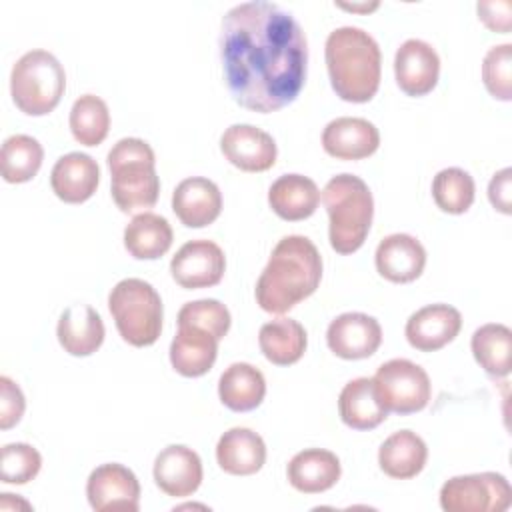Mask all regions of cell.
<instances>
[{"instance_id": "cell-1", "label": "cell", "mask_w": 512, "mask_h": 512, "mask_svg": "<svg viewBox=\"0 0 512 512\" xmlns=\"http://www.w3.org/2000/svg\"><path fill=\"white\" fill-rule=\"evenodd\" d=\"M220 56L232 98L260 114L292 104L306 82L308 44L282 6L250 0L222 18Z\"/></svg>"}, {"instance_id": "cell-2", "label": "cell", "mask_w": 512, "mask_h": 512, "mask_svg": "<svg viewBox=\"0 0 512 512\" xmlns=\"http://www.w3.org/2000/svg\"><path fill=\"white\" fill-rule=\"evenodd\" d=\"M322 280V256L314 242L300 234L278 240L256 282V302L264 312L286 314L316 292Z\"/></svg>"}, {"instance_id": "cell-3", "label": "cell", "mask_w": 512, "mask_h": 512, "mask_svg": "<svg viewBox=\"0 0 512 512\" xmlns=\"http://www.w3.org/2000/svg\"><path fill=\"white\" fill-rule=\"evenodd\" d=\"M330 84L346 102L362 104L376 96L382 74L378 42L358 26L332 30L324 46Z\"/></svg>"}, {"instance_id": "cell-4", "label": "cell", "mask_w": 512, "mask_h": 512, "mask_svg": "<svg viewBox=\"0 0 512 512\" xmlns=\"http://www.w3.org/2000/svg\"><path fill=\"white\" fill-rule=\"evenodd\" d=\"M322 202L328 212V240L338 254L356 252L372 226L374 198L368 184L354 174L332 176L324 190Z\"/></svg>"}, {"instance_id": "cell-5", "label": "cell", "mask_w": 512, "mask_h": 512, "mask_svg": "<svg viewBox=\"0 0 512 512\" xmlns=\"http://www.w3.org/2000/svg\"><path fill=\"white\" fill-rule=\"evenodd\" d=\"M110 190L122 212L152 208L160 194L156 174V156L152 146L142 138H122L108 152Z\"/></svg>"}, {"instance_id": "cell-6", "label": "cell", "mask_w": 512, "mask_h": 512, "mask_svg": "<svg viewBox=\"0 0 512 512\" xmlns=\"http://www.w3.org/2000/svg\"><path fill=\"white\" fill-rule=\"evenodd\" d=\"M66 90V72L60 60L42 48L22 54L10 72V94L16 108L28 116L52 112Z\"/></svg>"}, {"instance_id": "cell-7", "label": "cell", "mask_w": 512, "mask_h": 512, "mask_svg": "<svg viewBox=\"0 0 512 512\" xmlns=\"http://www.w3.org/2000/svg\"><path fill=\"white\" fill-rule=\"evenodd\" d=\"M108 308L124 342L144 348L152 346L162 332V298L142 278H124L108 294Z\"/></svg>"}, {"instance_id": "cell-8", "label": "cell", "mask_w": 512, "mask_h": 512, "mask_svg": "<svg viewBox=\"0 0 512 512\" xmlns=\"http://www.w3.org/2000/svg\"><path fill=\"white\" fill-rule=\"evenodd\" d=\"M372 382L388 412L406 416L424 410L430 402V378L420 364L408 358H392L380 364Z\"/></svg>"}, {"instance_id": "cell-9", "label": "cell", "mask_w": 512, "mask_h": 512, "mask_svg": "<svg viewBox=\"0 0 512 512\" xmlns=\"http://www.w3.org/2000/svg\"><path fill=\"white\" fill-rule=\"evenodd\" d=\"M510 502L512 488L498 472L454 476L440 488V506L446 512H504Z\"/></svg>"}, {"instance_id": "cell-10", "label": "cell", "mask_w": 512, "mask_h": 512, "mask_svg": "<svg viewBox=\"0 0 512 512\" xmlns=\"http://www.w3.org/2000/svg\"><path fill=\"white\" fill-rule=\"evenodd\" d=\"M226 270L224 250L206 238L190 240L170 260V274L186 290L216 286Z\"/></svg>"}, {"instance_id": "cell-11", "label": "cell", "mask_w": 512, "mask_h": 512, "mask_svg": "<svg viewBox=\"0 0 512 512\" xmlns=\"http://www.w3.org/2000/svg\"><path fill=\"white\" fill-rule=\"evenodd\" d=\"M86 496L96 512H136L140 508V482L136 474L124 464H100L88 476Z\"/></svg>"}, {"instance_id": "cell-12", "label": "cell", "mask_w": 512, "mask_h": 512, "mask_svg": "<svg viewBox=\"0 0 512 512\" xmlns=\"http://www.w3.org/2000/svg\"><path fill=\"white\" fill-rule=\"evenodd\" d=\"M326 342L338 358H370L382 344V326L364 312H344L328 324Z\"/></svg>"}, {"instance_id": "cell-13", "label": "cell", "mask_w": 512, "mask_h": 512, "mask_svg": "<svg viewBox=\"0 0 512 512\" xmlns=\"http://www.w3.org/2000/svg\"><path fill=\"white\" fill-rule=\"evenodd\" d=\"M394 76L400 90L408 96H426L434 90L440 76V56L432 44L408 38L394 56Z\"/></svg>"}, {"instance_id": "cell-14", "label": "cell", "mask_w": 512, "mask_h": 512, "mask_svg": "<svg viewBox=\"0 0 512 512\" xmlns=\"http://www.w3.org/2000/svg\"><path fill=\"white\" fill-rule=\"evenodd\" d=\"M224 158L244 172H266L274 166L278 148L274 138L252 124H232L220 136Z\"/></svg>"}, {"instance_id": "cell-15", "label": "cell", "mask_w": 512, "mask_h": 512, "mask_svg": "<svg viewBox=\"0 0 512 512\" xmlns=\"http://www.w3.org/2000/svg\"><path fill=\"white\" fill-rule=\"evenodd\" d=\"M462 328V314L450 304H428L406 320V340L420 352H434L450 344Z\"/></svg>"}, {"instance_id": "cell-16", "label": "cell", "mask_w": 512, "mask_h": 512, "mask_svg": "<svg viewBox=\"0 0 512 512\" xmlns=\"http://www.w3.org/2000/svg\"><path fill=\"white\" fill-rule=\"evenodd\" d=\"M152 472L156 486L172 498H186L194 494L204 476L200 456L184 444H170L162 448L154 460Z\"/></svg>"}, {"instance_id": "cell-17", "label": "cell", "mask_w": 512, "mask_h": 512, "mask_svg": "<svg viewBox=\"0 0 512 512\" xmlns=\"http://www.w3.org/2000/svg\"><path fill=\"white\" fill-rule=\"evenodd\" d=\"M380 146L378 128L358 116H340L326 124L322 148L336 160H362L372 156Z\"/></svg>"}, {"instance_id": "cell-18", "label": "cell", "mask_w": 512, "mask_h": 512, "mask_svg": "<svg viewBox=\"0 0 512 512\" xmlns=\"http://www.w3.org/2000/svg\"><path fill=\"white\" fill-rule=\"evenodd\" d=\"M172 210L184 226L204 228L220 216L222 192L204 176L184 178L172 192Z\"/></svg>"}, {"instance_id": "cell-19", "label": "cell", "mask_w": 512, "mask_h": 512, "mask_svg": "<svg viewBox=\"0 0 512 512\" xmlns=\"http://www.w3.org/2000/svg\"><path fill=\"white\" fill-rule=\"evenodd\" d=\"M374 262L382 278L396 284H406L416 280L424 272L426 250L418 238L396 232L380 240Z\"/></svg>"}, {"instance_id": "cell-20", "label": "cell", "mask_w": 512, "mask_h": 512, "mask_svg": "<svg viewBox=\"0 0 512 512\" xmlns=\"http://www.w3.org/2000/svg\"><path fill=\"white\" fill-rule=\"evenodd\" d=\"M100 184L98 162L84 152H68L56 160L50 172L52 192L66 204L86 202Z\"/></svg>"}, {"instance_id": "cell-21", "label": "cell", "mask_w": 512, "mask_h": 512, "mask_svg": "<svg viewBox=\"0 0 512 512\" xmlns=\"http://www.w3.org/2000/svg\"><path fill=\"white\" fill-rule=\"evenodd\" d=\"M218 340L196 326L178 324V332L170 342V362L172 368L186 376L198 378L204 376L216 362Z\"/></svg>"}, {"instance_id": "cell-22", "label": "cell", "mask_w": 512, "mask_h": 512, "mask_svg": "<svg viewBox=\"0 0 512 512\" xmlns=\"http://www.w3.org/2000/svg\"><path fill=\"white\" fill-rule=\"evenodd\" d=\"M102 316L88 304L68 306L58 320L56 336L64 352L72 356H90L104 342Z\"/></svg>"}, {"instance_id": "cell-23", "label": "cell", "mask_w": 512, "mask_h": 512, "mask_svg": "<svg viewBox=\"0 0 512 512\" xmlns=\"http://www.w3.org/2000/svg\"><path fill=\"white\" fill-rule=\"evenodd\" d=\"M342 474L340 460L324 448H306L292 456L286 468L292 488L304 494H320L330 490Z\"/></svg>"}, {"instance_id": "cell-24", "label": "cell", "mask_w": 512, "mask_h": 512, "mask_svg": "<svg viewBox=\"0 0 512 512\" xmlns=\"http://www.w3.org/2000/svg\"><path fill=\"white\" fill-rule=\"evenodd\" d=\"M218 466L234 476L256 474L266 462V444L250 428L234 426L226 430L216 444Z\"/></svg>"}, {"instance_id": "cell-25", "label": "cell", "mask_w": 512, "mask_h": 512, "mask_svg": "<svg viewBox=\"0 0 512 512\" xmlns=\"http://www.w3.org/2000/svg\"><path fill=\"white\" fill-rule=\"evenodd\" d=\"M320 202L316 182L302 174H282L268 188V204L276 216L288 222L310 218Z\"/></svg>"}, {"instance_id": "cell-26", "label": "cell", "mask_w": 512, "mask_h": 512, "mask_svg": "<svg viewBox=\"0 0 512 512\" xmlns=\"http://www.w3.org/2000/svg\"><path fill=\"white\" fill-rule=\"evenodd\" d=\"M338 412L342 422L354 430H372L388 418V410L382 406L372 378L366 376L344 384L338 396Z\"/></svg>"}, {"instance_id": "cell-27", "label": "cell", "mask_w": 512, "mask_h": 512, "mask_svg": "<svg viewBox=\"0 0 512 512\" xmlns=\"http://www.w3.org/2000/svg\"><path fill=\"white\" fill-rule=\"evenodd\" d=\"M428 460L426 442L412 430H398L390 434L380 450L378 464L380 470L396 480H408L422 472Z\"/></svg>"}, {"instance_id": "cell-28", "label": "cell", "mask_w": 512, "mask_h": 512, "mask_svg": "<svg viewBox=\"0 0 512 512\" xmlns=\"http://www.w3.org/2000/svg\"><path fill=\"white\" fill-rule=\"evenodd\" d=\"M218 396L232 412H250L266 396L264 374L248 362H234L220 374Z\"/></svg>"}, {"instance_id": "cell-29", "label": "cell", "mask_w": 512, "mask_h": 512, "mask_svg": "<svg viewBox=\"0 0 512 512\" xmlns=\"http://www.w3.org/2000/svg\"><path fill=\"white\" fill-rule=\"evenodd\" d=\"M174 240L168 220L154 212L136 214L124 228V248L136 260H156L164 256Z\"/></svg>"}, {"instance_id": "cell-30", "label": "cell", "mask_w": 512, "mask_h": 512, "mask_svg": "<svg viewBox=\"0 0 512 512\" xmlns=\"http://www.w3.org/2000/svg\"><path fill=\"white\" fill-rule=\"evenodd\" d=\"M258 344L268 362L276 366H290L304 356L308 336L298 320L276 318L260 326Z\"/></svg>"}, {"instance_id": "cell-31", "label": "cell", "mask_w": 512, "mask_h": 512, "mask_svg": "<svg viewBox=\"0 0 512 512\" xmlns=\"http://www.w3.org/2000/svg\"><path fill=\"white\" fill-rule=\"evenodd\" d=\"M470 348L480 368L494 376L504 378L510 374L512 362V330L500 322H488L474 330Z\"/></svg>"}, {"instance_id": "cell-32", "label": "cell", "mask_w": 512, "mask_h": 512, "mask_svg": "<svg viewBox=\"0 0 512 512\" xmlns=\"http://www.w3.org/2000/svg\"><path fill=\"white\" fill-rule=\"evenodd\" d=\"M44 160L42 144L28 134H12L4 140L0 150L2 178L10 184L32 180Z\"/></svg>"}, {"instance_id": "cell-33", "label": "cell", "mask_w": 512, "mask_h": 512, "mask_svg": "<svg viewBox=\"0 0 512 512\" xmlns=\"http://www.w3.org/2000/svg\"><path fill=\"white\" fill-rule=\"evenodd\" d=\"M70 130L82 146H98L110 130L108 104L96 94H82L70 108Z\"/></svg>"}, {"instance_id": "cell-34", "label": "cell", "mask_w": 512, "mask_h": 512, "mask_svg": "<svg viewBox=\"0 0 512 512\" xmlns=\"http://www.w3.org/2000/svg\"><path fill=\"white\" fill-rule=\"evenodd\" d=\"M474 196V178L458 166L440 170L432 180V198L442 212L464 214L472 206Z\"/></svg>"}, {"instance_id": "cell-35", "label": "cell", "mask_w": 512, "mask_h": 512, "mask_svg": "<svg viewBox=\"0 0 512 512\" xmlns=\"http://www.w3.org/2000/svg\"><path fill=\"white\" fill-rule=\"evenodd\" d=\"M230 312L228 308L214 298H202L194 302H186L178 312V324H190L210 332L218 342L230 330Z\"/></svg>"}, {"instance_id": "cell-36", "label": "cell", "mask_w": 512, "mask_h": 512, "mask_svg": "<svg viewBox=\"0 0 512 512\" xmlns=\"http://www.w3.org/2000/svg\"><path fill=\"white\" fill-rule=\"evenodd\" d=\"M42 468L40 452L26 442H12L2 446L0 480L4 484H26L38 476Z\"/></svg>"}, {"instance_id": "cell-37", "label": "cell", "mask_w": 512, "mask_h": 512, "mask_svg": "<svg viewBox=\"0 0 512 512\" xmlns=\"http://www.w3.org/2000/svg\"><path fill=\"white\" fill-rule=\"evenodd\" d=\"M482 80L496 100H512V44H498L486 52L482 60Z\"/></svg>"}, {"instance_id": "cell-38", "label": "cell", "mask_w": 512, "mask_h": 512, "mask_svg": "<svg viewBox=\"0 0 512 512\" xmlns=\"http://www.w3.org/2000/svg\"><path fill=\"white\" fill-rule=\"evenodd\" d=\"M26 400L20 386L8 378L0 376V428L8 430L16 426L24 414Z\"/></svg>"}, {"instance_id": "cell-39", "label": "cell", "mask_w": 512, "mask_h": 512, "mask_svg": "<svg viewBox=\"0 0 512 512\" xmlns=\"http://www.w3.org/2000/svg\"><path fill=\"white\" fill-rule=\"evenodd\" d=\"M478 18L484 22L486 28L506 34L512 26V2L508 0H492V2H478L476 4Z\"/></svg>"}, {"instance_id": "cell-40", "label": "cell", "mask_w": 512, "mask_h": 512, "mask_svg": "<svg viewBox=\"0 0 512 512\" xmlns=\"http://www.w3.org/2000/svg\"><path fill=\"white\" fill-rule=\"evenodd\" d=\"M510 192H512V168H502L490 178V184H488L490 204L502 214L512 212V194Z\"/></svg>"}, {"instance_id": "cell-41", "label": "cell", "mask_w": 512, "mask_h": 512, "mask_svg": "<svg viewBox=\"0 0 512 512\" xmlns=\"http://www.w3.org/2000/svg\"><path fill=\"white\" fill-rule=\"evenodd\" d=\"M340 8L344 10H350V12H370V10H376L380 4L378 2H364V4H346V2H338Z\"/></svg>"}]
</instances>
